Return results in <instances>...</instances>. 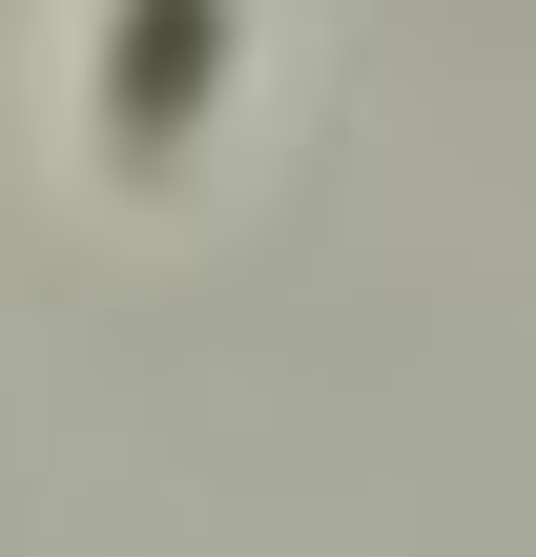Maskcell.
<instances>
[{
    "label": "cell",
    "mask_w": 536,
    "mask_h": 557,
    "mask_svg": "<svg viewBox=\"0 0 536 557\" xmlns=\"http://www.w3.org/2000/svg\"><path fill=\"white\" fill-rule=\"evenodd\" d=\"M248 62H269V0H83V165L124 207H186L227 165Z\"/></svg>",
    "instance_id": "6da1fadb"
}]
</instances>
